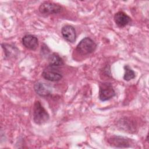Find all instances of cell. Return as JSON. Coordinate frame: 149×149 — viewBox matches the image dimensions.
<instances>
[{
    "label": "cell",
    "mask_w": 149,
    "mask_h": 149,
    "mask_svg": "<svg viewBox=\"0 0 149 149\" xmlns=\"http://www.w3.org/2000/svg\"><path fill=\"white\" fill-rule=\"evenodd\" d=\"M33 121L37 125L46 123L49 119V115L39 101H36L33 106Z\"/></svg>",
    "instance_id": "cell-1"
},
{
    "label": "cell",
    "mask_w": 149,
    "mask_h": 149,
    "mask_svg": "<svg viewBox=\"0 0 149 149\" xmlns=\"http://www.w3.org/2000/svg\"><path fill=\"white\" fill-rule=\"evenodd\" d=\"M97 44L90 37L83 38L77 45L76 51L81 55H87L93 53L97 48Z\"/></svg>",
    "instance_id": "cell-2"
},
{
    "label": "cell",
    "mask_w": 149,
    "mask_h": 149,
    "mask_svg": "<svg viewBox=\"0 0 149 149\" xmlns=\"http://www.w3.org/2000/svg\"><path fill=\"white\" fill-rule=\"evenodd\" d=\"M115 95V90L111 83L103 82L100 84L98 97L101 101L109 100Z\"/></svg>",
    "instance_id": "cell-3"
},
{
    "label": "cell",
    "mask_w": 149,
    "mask_h": 149,
    "mask_svg": "<svg viewBox=\"0 0 149 149\" xmlns=\"http://www.w3.org/2000/svg\"><path fill=\"white\" fill-rule=\"evenodd\" d=\"M38 10L41 15L46 16L59 13L62 10V7L60 5L54 2H44L40 5Z\"/></svg>",
    "instance_id": "cell-4"
},
{
    "label": "cell",
    "mask_w": 149,
    "mask_h": 149,
    "mask_svg": "<svg viewBox=\"0 0 149 149\" xmlns=\"http://www.w3.org/2000/svg\"><path fill=\"white\" fill-rule=\"evenodd\" d=\"M109 144L116 148H127L130 147L132 140L120 136H113L108 139Z\"/></svg>",
    "instance_id": "cell-5"
},
{
    "label": "cell",
    "mask_w": 149,
    "mask_h": 149,
    "mask_svg": "<svg viewBox=\"0 0 149 149\" xmlns=\"http://www.w3.org/2000/svg\"><path fill=\"white\" fill-rule=\"evenodd\" d=\"M42 76L44 79L50 81H58L62 78V74L60 72L56 70L55 68L49 66L43 70Z\"/></svg>",
    "instance_id": "cell-6"
},
{
    "label": "cell",
    "mask_w": 149,
    "mask_h": 149,
    "mask_svg": "<svg viewBox=\"0 0 149 149\" xmlns=\"http://www.w3.org/2000/svg\"><path fill=\"white\" fill-rule=\"evenodd\" d=\"M34 89L36 94L42 97H48L52 93V87L49 84L41 81L36 83Z\"/></svg>",
    "instance_id": "cell-7"
},
{
    "label": "cell",
    "mask_w": 149,
    "mask_h": 149,
    "mask_svg": "<svg viewBox=\"0 0 149 149\" xmlns=\"http://www.w3.org/2000/svg\"><path fill=\"white\" fill-rule=\"evenodd\" d=\"M22 42L27 49L33 51L36 50L38 46V40L37 37L32 34L24 35L22 39Z\"/></svg>",
    "instance_id": "cell-8"
},
{
    "label": "cell",
    "mask_w": 149,
    "mask_h": 149,
    "mask_svg": "<svg viewBox=\"0 0 149 149\" xmlns=\"http://www.w3.org/2000/svg\"><path fill=\"white\" fill-rule=\"evenodd\" d=\"M63 38L69 42L73 43L76 39V33L74 28L71 25H65L61 30Z\"/></svg>",
    "instance_id": "cell-9"
},
{
    "label": "cell",
    "mask_w": 149,
    "mask_h": 149,
    "mask_svg": "<svg viewBox=\"0 0 149 149\" xmlns=\"http://www.w3.org/2000/svg\"><path fill=\"white\" fill-rule=\"evenodd\" d=\"M116 24L119 27H124L131 22V18L122 11L116 13L113 17Z\"/></svg>",
    "instance_id": "cell-10"
},
{
    "label": "cell",
    "mask_w": 149,
    "mask_h": 149,
    "mask_svg": "<svg viewBox=\"0 0 149 149\" xmlns=\"http://www.w3.org/2000/svg\"><path fill=\"white\" fill-rule=\"evenodd\" d=\"M48 63L49 66L52 68H56L64 64L62 58L56 53H52L48 56Z\"/></svg>",
    "instance_id": "cell-11"
},
{
    "label": "cell",
    "mask_w": 149,
    "mask_h": 149,
    "mask_svg": "<svg viewBox=\"0 0 149 149\" xmlns=\"http://www.w3.org/2000/svg\"><path fill=\"white\" fill-rule=\"evenodd\" d=\"M2 46L4 49L5 58H10L11 56H13L16 55L19 51L16 47L9 44H2Z\"/></svg>",
    "instance_id": "cell-12"
},
{
    "label": "cell",
    "mask_w": 149,
    "mask_h": 149,
    "mask_svg": "<svg viewBox=\"0 0 149 149\" xmlns=\"http://www.w3.org/2000/svg\"><path fill=\"white\" fill-rule=\"evenodd\" d=\"M125 74L123 75V79L126 81H130L135 77V72L129 65L124 66Z\"/></svg>",
    "instance_id": "cell-13"
}]
</instances>
